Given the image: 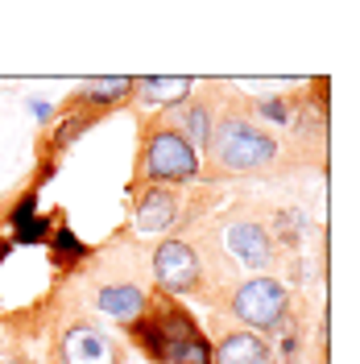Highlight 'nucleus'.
<instances>
[{
	"instance_id": "obj_1",
	"label": "nucleus",
	"mask_w": 360,
	"mask_h": 364,
	"mask_svg": "<svg viewBox=\"0 0 360 364\" xmlns=\"http://www.w3.org/2000/svg\"><path fill=\"white\" fill-rule=\"evenodd\" d=\"M129 336L158 364H211V343L203 340L199 323L170 294H149L145 311L129 323Z\"/></svg>"
},
{
	"instance_id": "obj_2",
	"label": "nucleus",
	"mask_w": 360,
	"mask_h": 364,
	"mask_svg": "<svg viewBox=\"0 0 360 364\" xmlns=\"http://www.w3.org/2000/svg\"><path fill=\"white\" fill-rule=\"evenodd\" d=\"M207 158L216 161L220 170H228V174H261L277 158V141L257 120L232 112L211 129V136H207Z\"/></svg>"
},
{
	"instance_id": "obj_3",
	"label": "nucleus",
	"mask_w": 360,
	"mask_h": 364,
	"mask_svg": "<svg viewBox=\"0 0 360 364\" xmlns=\"http://www.w3.org/2000/svg\"><path fill=\"white\" fill-rule=\"evenodd\" d=\"M199 174V154L182 141L170 124H149V133L141 136V154H137V186L141 182H158V186H179Z\"/></svg>"
},
{
	"instance_id": "obj_4",
	"label": "nucleus",
	"mask_w": 360,
	"mask_h": 364,
	"mask_svg": "<svg viewBox=\"0 0 360 364\" xmlns=\"http://www.w3.org/2000/svg\"><path fill=\"white\" fill-rule=\"evenodd\" d=\"M228 311L236 315V323H245V331H253V336L277 331L286 311H290V290L277 277H248L228 294Z\"/></svg>"
},
{
	"instance_id": "obj_5",
	"label": "nucleus",
	"mask_w": 360,
	"mask_h": 364,
	"mask_svg": "<svg viewBox=\"0 0 360 364\" xmlns=\"http://www.w3.org/2000/svg\"><path fill=\"white\" fill-rule=\"evenodd\" d=\"M154 277H158V286L170 298L186 294V290H199V282H203L199 252L191 249L186 240H179V236L162 240L158 249H154Z\"/></svg>"
},
{
	"instance_id": "obj_6",
	"label": "nucleus",
	"mask_w": 360,
	"mask_h": 364,
	"mask_svg": "<svg viewBox=\"0 0 360 364\" xmlns=\"http://www.w3.org/2000/svg\"><path fill=\"white\" fill-rule=\"evenodd\" d=\"M63 364H120L125 360V348L116 336H108L104 327L95 323H70L63 331Z\"/></svg>"
},
{
	"instance_id": "obj_7",
	"label": "nucleus",
	"mask_w": 360,
	"mask_h": 364,
	"mask_svg": "<svg viewBox=\"0 0 360 364\" xmlns=\"http://www.w3.org/2000/svg\"><path fill=\"white\" fill-rule=\"evenodd\" d=\"M179 207H182L179 186H158V182L133 186V224L141 232H166V228H174Z\"/></svg>"
},
{
	"instance_id": "obj_8",
	"label": "nucleus",
	"mask_w": 360,
	"mask_h": 364,
	"mask_svg": "<svg viewBox=\"0 0 360 364\" xmlns=\"http://www.w3.org/2000/svg\"><path fill=\"white\" fill-rule=\"evenodd\" d=\"M224 245L240 265H248V269H265V265L273 261L270 232H265L261 224H253V220H245V224H228L224 228Z\"/></svg>"
},
{
	"instance_id": "obj_9",
	"label": "nucleus",
	"mask_w": 360,
	"mask_h": 364,
	"mask_svg": "<svg viewBox=\"0 0 360 364\" xmlns=\"http://www.w3.org/2000/svg\"><path fill=\"white\" fill-rule=\"evenodd\" d=\"M211 364H277V356H273V348L261 336L236 327V331L220 336L216 352H211Z\"/></svg>"
},
{
	"instance_id": "obj_10",
	"label": "nucleus",
	"mask_w": 360,
	"mask_h": 364,
	"mask_svg": "<svg viewBox=\"0 0 360 364\" xmlns=\"http://www.w3.org/2000/svg\"><path fill=\"white\" fill-rule=\"evenodd\" d=\"M162 124H170L174 133L199 154V149H207V136H211V129H216V120H211V108L207 104H199V100H182V104H174L170 108V116H162Z\"/></svg>"
},
{
	"instance_id": "obj_11",
	"label": "nucleus",
	"mask_w": 360,
	"mask_h": 364,
	"mask_svg": "<svg viewBox=\"0 0 360 364\" xmlns=\"http://www.w3.org/2000/svg\"><path fill=\"white\" fill-rule=\"evenodd\" d=\"M95 302H100V311H104V315H112L116 323H125V327H129V323L145 311L149 294H145L141 286H108V290H100Z\"/></svg>"
},
{
	"instance_id": "obj_12",
	"label": "nucleus",
	"mask_w": 360,
	"mask_h": 364,
	"mask_svg": "<svg viewBox=\"0 0 360 364\" xmlns=\"http://www.w3.org/2000/svg\"><path fill=\"white\" fill-rule=\"evenodd\" d=\"M137 79H88L75 91V104H95V108H116L133 95Z\"/></svg>"
},
{
	"instance_id": "obj_13",
	"label": "nucleus",
	"mask_w": 360,
	"mask_h": 364,
	"mask_svg": "<svg viewBox=\"0 0 360 364\" xmlns=\"http://www.w3.org/2000/svg\"><path fill=\"white\" fill-rule=\"evenodd\" d=\"M133 91H137V100H145L154 108H174V104H182L191 95V79H182V75H170V79H137Z\"/></svg>"
},
{
	"instance_id": "obj_14",
	"label": "nucleus",
	"mask_w": 360,
	"mask_h": 364,
	"mask_svg": "<svg viewBox=\"0 0 360 364\" xmlns=\"http://www.w3.org/2000/svg\"><path fill=\"white\" fill-rule=\"evenodd\" d=\"M0 364H21V360H9V356H0Z\"/></svg>"
}]
</instances>
